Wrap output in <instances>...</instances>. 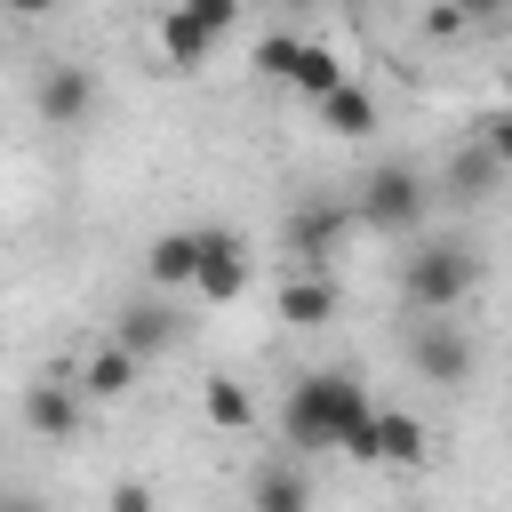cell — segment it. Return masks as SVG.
Wrapping results in <instances>:
<instances>
[{
  "label": "cell",
  "mask_w": 512,
  "mask_h": 512,
  "mask_svg": "<svg viewBox=\"0 0 512 512\" xmlns=\"http://www.w3.org/2000/svg\"><path fill=\"white\" fill-rule=\"evenodd\" d=\"M360 224L368 232H416L424 216H432V176L424 168H408V160H384V168H368V184H360Z\"/></svg>",
  "instance_id": "3957f363"
},
{
  "label": "cell",
  "mask_w": 512,
  "mask_h": 512,
  "mask_svg": "<svg viewBox=\"0 0 512 512\" xmlns=\"http://www.w3.org/2000/svg\"><path fill=\"white\" fill-rule=\"evenodd\" d=\"M184 8H192V16H200V24L216 32V40H224V32L240 24V0H184Z\"/></svg>",
  "instance_id": "44dd1931"
},
{
  "label": "cell",
  "mask_w": 512,
  "mask_h": 512,
  "mask_svg": "<svg viewBox=\"0 0 512 512\" xmlns=\"http://www.w3.org/2000/svg\"><path fill=\"white\" fill-rule=\"evenodd\" d=\"M112 504H120V512H144V504H152V488H144V480H120V488H112Z\"/></svg>",
  "instance_id": "cb8c5ba5"
},
{
  "label": "cell",
  "mask_w": 512,
  "mask_h": 512,
  "mask_svg": "<svg viewBox=\"0 0 512 512\" xmlns=\"http://www.w3.org/2000/svg\"><path fill=\"white\" fill-rule=\"evenodd\" d=\"M192 272H200V232H160L144 248V280L152 288H192Z\"/></svg>",
  "instance_id": "e0dca14e"
},
{
  "label": "cell",
  "mask_w": 512,
  "mask_h": 512,
  "mask_svg": "<svg viewBox=\"0 0 512 512\" xmlns=\"http://www.w3.org/2000/svg\"><path fill=\"white\" fill-rule=\"evenodd\" d=\"M472 280H480V256H472L464 240H424V248H408V264H400V304H408V312H456V304L472 296Z\"/></svg>",
  "instance_id": "7a4b0ae2"
},
{
  "label": "cell",
  "mask_w": 512,
  "mask_h": 512,
  "mask_svg": "<svg viewBox=\"0 0 512 512\" xmlns=\"http://www.w3.org/2000/svg\"><path fill=\"white\" fill-rule=\"evenodd\" d=\"M504 176H512V168H504V160H496V144L472 128V136H464V144L440 160L432 200H448V208H480V200H496V192H504Z\"/></svg>",
  "instance_id": "8992f818"
},
{
  "label": "cell",
  "mask_w": 512,
  "mask_h": 512,
  "mask_svg": "<svg viewBox=\"0 0 512 512\" xmlns=\"http://www.w3.org/2000/svg\"><path fill=\"white\" fill-rule=\"evenodd\" d=\"M192 232H200L192 304H232V296H248V280H256V256H248V240H240L232 224H192Z\"/></svg>",
  "instance_id": "5b68a950"
},
{
  "label": "cell",
  "mask_w": 512,
  "mask_h": 512,
  "mask_svg": "<svg viewBox=\"0 0 512 512\" xmlns=\"http://www.w3.org/2000/svg\"><path fill=\"white\" fill-rule=\"evenodd\" d=\"M112 336H120L128 352H144V360H152V352H168V344L184 336V312H176V304H168V288H160V296H136V304H120Z\"/></svg>",
  "instance_id": "8fae6325"
},
{
  "label": "cell",
  "mask_w": 512,
  "mask_h": 512,
  "mask_svg": "<svg viewBox=\"0 0 512 512\" xmlns=\"http://www.w3.org/2000/svg\"><path fill=\"white\" fill-rule=\"evenodd\" d=\"M0 8H8V16H32V24H40V16H56L64 0H0Z\"/></svg>",
  "instance_id": "d4e9b609"
},
{
  "label": "cell",
  "mask_w": 512,
  "mask_h": 512,
  "mask_svg": "<svg viewBox=\"0 0 512 512\" xmlns=\"http://www.w3.org/2000/svg\"><path fill=\"white\" fill-rule=\"evenodd\" d=\"M248 504H256V512H304V504H312V480H304L296 464H256V472H248Z\"/></svg>",
  "instance_id": "ac0fdd59"
},
{
  "label": "cell",
  "mask_w": 512,
  "mask_h": 512,
  "mask_svg": "<svg viewBox=\"0 0 512 512\" xmlns=\"http://www.w3.org/2000/svg\"><path fill=\"white\" fill-rule=\"evenodd\" d=\"M32 112H40L48 128H88V112H96V72H88L80 56L40 64V80H32Z\"/></svg>",
  "instance_id": "ba28073f"
},
{
  "label": "cell",
  "mask_w": 512,
  "mask_h": 512,
  "mask_svg": "<svg viewBox=\"0 0 512 512\" xmlns=\"http://www.w3.org/2000/svg\"><path fill=\"white\" fill-rule=\"evenodd\" d=\"M0 32H8V8H0Z\"/></svg>",
  "instance_id": "4316f807"
},
{
  "label": "cell",
  "mask_w": 512,
  "mask_h": 512,
  "mask_svg": "<svg viewBox=\"0 0 512 512\" xmlns=\"http://www.w3.org/2000/svg\"><path fill=\"white\" fill-rule=\"evenodd\" d=\"M136 376H144V352H128V344L112 336V344H96V352L80 360V376H72V384H80L88 400H128V392H136Z\"/></svg>",
  "instance_id": "4fadbf2b"
},
{
  "label": "cell",
  "mask_w": 512,
  "mask_h": 512,
  "mask_svg": "<svg viewBox=\"0 0 512 512\" xmlns=\"http://www.w3.org/2000/svg\"><path fill=\"white\" fill-rule=\"evenodd\" d=\"M456 8H464V16H472V24H488V16H504V8H512V0H456Z\"/></svg>",
  "instance_id": "484cf974"
},
{
  "label": "cell",
  "mask_w": 512,
  "mask_h": 512,
  "mask_svg": "<svg viewBox=\"0 0 512 512\" xmlns=\"http://www.w3.org/2000/svg\"><path fill=\"white\" fill-rule=\"evenodd\" d=\"M312 112H320V128H328L336 144H360V136L376 128V96H368L360 80H344V88H328V96H320Z\"/></svg>",
  "instance_id": "9a60e30c"
},
{
  "label": "cell",
  "mask_w": 512,
  "mask_h": 512,
  "mask_svg": "<svg viewBox=\"0 0 512 512\" xmlns=\"http://www.w3.org/2000/svg\"><path fill=\"white\" fill-rule=\"evenodd\" d=\"M296 48H304L296 32H264V40H256V72H264V80H288V72H296Z\"/></svg>",
  "instance_id": "ffe728a7"
},
{
  "label": "cell",
  "mask_w": 512,
  "mask_h": 512,
  "mask_svg": "<svg viewBox=\"0 0 512 512\" xmlns=\"http://www.w3.org/2000/svg\"><path fill=\"white\" fill-rule=\"evenodd\" d=\"M200 416H208L216 432H256V392L216 368V376H200Z\"/></svg>",
  "instance_id": "2e32d148"
},
{
  "label": "cell",
  "mask_w": 512,
  "mask_h": 512,
  "mask_svg": "<svg viewBox=\"0 0 512 512\" xmlns=\"http://www.w3.org/2000/svg\"><path fill=\"white\" fill-rule=\"evenodd\" d=\"M80 408H88V392L80 384H56V376L24 384V400H16V416H24L32 440H72L80 432Z\"/></svg>",
  "instance_id": "30bf717a"
},
{
  "label": "cell",
  "mask_w": 512,
  "mask_h": 512,
  "mask_svg": "<svg viewBox=\"0 0 512 512\" xmlns=\"http://www.w3.org/2000/svg\"><path fill=\"white\" fill-rule=\"evenodd\" d=\"M360 224V208H336V200H304V208H288V224H280V248L296 256V264H320L344 232Z\"/></svg>",
  "instance_id": "9c48e42d"
},
{
  "label": "cell",
  "mask_w": 512,
  "mask_h": 512,
  "mask_svg": "<svg viewBox=\"0 0 512 512\" xmlns=\"http://www.w3.org/2000/svg\"><path fill=\"white\" fill-rule=\"evenodd\" d=\"M368 384L352 376V368H304L296 384H288V400H280V440L296 448V456H320V448H336L344 456V440L368 424Z\"/></svg>",
  "instance_id": "6da1fadb"
},
{
  "label": "cell",
  "mask_w": 512,
  "mask_h": 512,
  "mask_svg": "<svg viewBox=\"0 0 512 512\" xmlns=\"http://www.w3.org/2000/svg\"><path fill=\"white\" fill-rule=\"evenodd\" d=\"M344 456H352V464H408V472H416V464L432 456V432H424L408 408H368V424L344 440Z\"/></svg>",
  "instance_id": "52a82bcc"
},
{
  "label": "cell",
  "mask_w": 512,
  "mask_h": 512,
  "mask_svg": "<svg viewBox=\"0 0 512 512\" xmlns=\"http://www.w3.org/2000/svg\"><path fill=\"white\" fill-rule=\"evenodd\" d=\"M464 24H472V16H464L456 0H440V8H424V32H432V40H456Z\"/></svg>",
  "instance_id": "7402d4cb"
},
{
  "label": "cell",
  "mask_w": 512,
  "mask_h": 512,
  "mask_svg": "<svg viewBox=\"0 0 512 512\" xmlns=\"http://www.w3.org/2000/svg\"><path fill=\"white\" fill-rule=\"evenodd\" d=\"M152 40H160V64H168V72H200V64H208V48H216V32H208L184 0L160 16V32H152Z\"/></svg>",
  "instance_id": "5bb4252c"
},
{
  "label": "cell",
  "mask_w": 512,
  "mask_h": 512,
  "mask_svg": "<svg viewBox=\"0 0 512 512\" xmlns=\"http://www.w3.org/2000/svg\"><path fill=\"white\" fill-rule=\"evenodd\" d=\"M472 336L456 328V312H416V328H408V368L424 376V384H472Z\"/></svg>",
  "instance_id": "277c9868"
},
{
  "label": "cell",
  "mask_w": 512,
  "mask_h": 512,
  "mask_svg": "<svg viewBox=\"0 0 512 512\" xmlns=\"http://www.w3.org/2000/svg\"><path fill=\"white\" fill-rule=\"evenodd\" d=\"M480 136H488V144H496V160L512 168V112H488V120H480Z\"/></svg>",
  "instance_id": "603a6c76"
},
{
  "label": "cell",
  "mask_w": 512,
  "mask_h": 512,
  "mask_svg": "<svg viewBox=\"0 0 512 512\" xmlns=\"http://www.w3.org/2000/svg\"><path fill=\"white\" fill-rule=\"evenodd\" d=\"M336 304H344V296H336V280H328L320 264H304V272H296V280H280V296H272V312H280L288 328H328V320H336Z\"/></svg>",
  "instance_id": "7c38bea8"
},
{
  "label": "cell",
  "mask_w": 512,
  "mask_h": 512,
  "mask_svg": "<svg viewBox=\"0 0 512 512\" xmlns=\"http://www.w3.org/2000/svg\"><path fill=\"white\" fill-rule=\"evenodd\" d=\"M344 80H352V72H344V56H336L328 40H304V48H296V72H288V88H296L304 104H320V96H328V88H344Z\"/></svg>",
  "instance_id": "d6986e66"
}]
</instances>
